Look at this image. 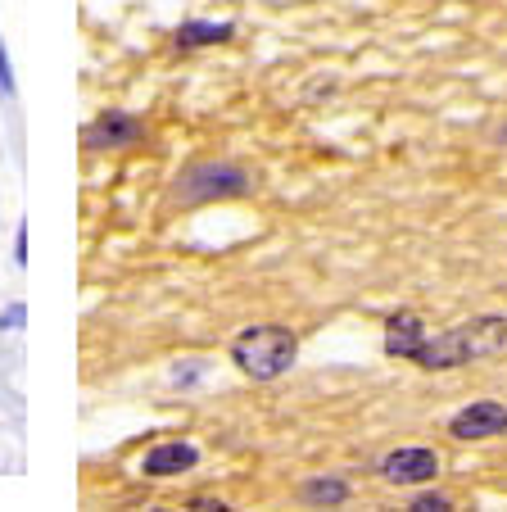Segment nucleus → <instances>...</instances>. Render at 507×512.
I'll use <instances>...</instances> for the list:
<instances>
[{
	"label": "nucleus",
	"mask_w": 507,
	"mask_h": 512,
	"mask_svg": "<svg viewBox=\"0 0 507 512\" xmlns=\"http://www.w3.org/2000/svg\"><path fill=\"white\" fill-rule=\"evenodd\" d=\"M141 132H145L141 118L123 114V109H109V114H100L82 136H87L91 150H118V145H136L141 141Z\"/></svg>",
	"instance_id": "nucleus-6"
},
{
	"label": "nucleus",
	"mask_w": 507,
	"mask_h": 512,
	"mask_svg": "<svg viewBox=\"0 0 507 512\" xmlns=\"http://www.w3.org/2000/svg\"><path fill=\"white\" fill-rule=\"evenodd\" d=\"M408 508H412V512H449L453 499H449V494H417Z\"/></svg>",
	"instance_id": "nucleus-11"
},
{
	"label": "nucleus",
	"mask_w": 507,
	"mask_h": 512,
	"mask_svg": "<svg viewBox=\"0 0 507 512\" xmlns=\"http://www.w3.org/2000/svg\"><path fill=\"white\" fill-rule=\"evenodd\" d=\"M507 349V318L503 313H480L467 318L458 327L426 336V345L417 349V368L426 372H449V368H467L476 358H494Z\"/></svg>",
	"instance_id": "nucleus-1"
},
{
	"label": "nucleus",
	"mask_w": 507,
	"mask_h": 512,
	"mask_svg": "<svg viewBox=\"0 0 507 512\" xmlns=\"http://www.w3.org/2000/svg\"><path fill=\"white\" fill-rule=\"evenodd\" d=\"M449 435L453 440H494V435H507V404L498 399H476V404L458 408L449 417Z\"/></svg>",
	"instance_id": "nucleus-5"
},
{
	"label": "nucleus",
	"mask_w": 507,
	"mask_h": 512,
	"mask_svg": "<svg viewBox=\"0 0 507 512\" xmlns=\"http://www.w3.org/2000/svg\"><path fill=\"white\" fill-rule=\"evenodd\" d=\"M200 463V449L186 445V440H168V445H154L150 454L141 458V472L154 476V481H163V476H182L191 472V467Z\"/></svg>",
	"instance_id": "nucleus-8"
},
{
	"label": "nucleus",
	"mask_w": 507,
	"mask_h": 512,
	"mask_svg": "<svg viewBox=\"0 0 507 512\" xmlns=\"http://www.w3.org/2000/svg\"><path fill=\"white\" fill-rule=\"evenodd\" d=\"M299 499L313 503V508H335V503L349 499V481L345 476H317V481H304Z\"/></svg>",
	"instance_id": "nucleus-9"
},
{
	"label": "nucleus",
	"mask_w": 507,
	"mask_h": 512,
	"mask_svg": "<svg viewBox=\"0 0 507 512\" xmlns=\"http://www.w3.org/2000/svg\"><path fill=\"white\" fill-rule=\"evenodd\" d=\"M0 91H14V78H10V55L0 46Z\"/></svg>",
	"instance_id": "nucleus-12"
},
{
	"label": "nucleus",
	"mask_w": 507,
	"mask_h": 512,
	"mask_svg": "<svg viewBox=\"0 0 507 512\" xmlns=\"http://www.w3.org/2000/svg\"><path fill=\"white\" fill-rule=\"evenodd\" d=\"M376 472L390 485H426L440 476V454L426 445H403V449H394V454H385Z\"/></svg>",
	"instance_id": "nucleus-4"
},
{
	"label": "nucleus",
	"mask_w": 507,
	"mask_h": 512,
	"mask_svg": "<svg viewBox=\"0 0 507 512\" xmlns=\"http://www.w3.org/2000/svg\"><path fill=\"white\" fill-rule=\"evenodd\" d=\"M231 23H182L177 28V46L182 50H195V46H218V41L231 37Z\"/></svg>",
	"instance_id": "nucleus-10"
},
{
	"label": "nucleus",
	"mask_w": 507,
	"mask_h": 512,
	"mask_svg": "<svg viewBox=\"0 0 507 512\" xmlns=\"http://www.w3.org/2000/svg\"><path fill=\"white\" fill-rule=\"evenodd\" d=\"M249 191V173L236 164H195L177 186L182 204H204V200H231V195Z\"/></svg>",
	"instance_id": "nucleus-3"
},
{
	"label": "nucleus",
	"mask_w": 507,
	"mask_h": 512,
	"mask_svg": "<svg viewBox=\"0 0 507 512\" xmlns=\"http://www.w3.org/2000/svg\"><path fill=\"white\" fill-rule=\"evenodd\" d=\"M426 322L417 318V313H394L390 322H385V354L390 358H408V363H417V349L426 345Z\"/></svg>",
	"instance_id": "nucleus-7"
},
{
	"label": "nucleus",
	"mask_w": 507,
	"mask_h": 512,
	"mask_svg": "<svg viewBox=\"0 0 507 512\" xmlns=\"http://www.w3.org/2000/svg\"><path fill=\"white\" fill-rule=\"evenodd\" d=\"M299 358V340L290 327L281 322H263V327H245L231 340V363L254 381H277L295 368Z\"/></svg>",
	"instance_id": "nucleus-2"
},
{
	"label": "nucleus",
	"mask_w": 507,
	"mask_h": 512,
	"mask_svg": "<svg viewBox=\"0 0 507 512\" xmlns=\"http://www.w3.org/2000/svg\"><path fill=\"white\" fill-rule=\"evenodd\" d=\"M498 141H503V145H507V127H503V132H498Z\"/></svg>",
	"instance_id": "nucleus-14"
},
{
	"label": "nucleus",
	"mask_w": 507,
	"mask_h": 512,
	"mask_svg": "<svg viewBox=\"0 0 507 512\" xmlns=\"http://www.w3.org/2000/svg\"><path fill=\"white\" fill-rule=\"evenodd\" d=\"M5 322H10V331H14V327H19V322H23V304H14V309H10V313H5Z\"/></svg>",
	"instance_id": "nucleus-13"
}]
</instances>
